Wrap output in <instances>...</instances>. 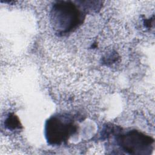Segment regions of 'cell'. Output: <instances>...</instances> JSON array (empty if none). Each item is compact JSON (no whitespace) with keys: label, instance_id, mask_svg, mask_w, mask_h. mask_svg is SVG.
I'll list each match as a JSON object with an SVG mask.
<instances>
[{"label":"cell","instance_id":"6da1fadb","mask_svg":"<svg viewBox=\"0 0 155 155\" xmlns=\"http://www.w3.org/2000/svg\"><path fill=\"white\" fill-rule=\"evenodd\" d=\"M85 13L81 4L78 5L74 2L68 1H56L50 11L52 27L58 35L69 33L82 24Z\"/></svg>","mask_w":155,"mask_h":155},{"label":"cell","instance_id":"7a4b0ae2","mask_svg":"<svg viewBox=\"0 0 155 155\" xmlns=\"http://www.w3.org/2000/svg\"><path fill=\"white\" fill-rule=\"evenodd\" d=\"M76 130V127L69 116L58 114L47 120L45 135L49 144L58 145L65 142Z\"/></svg>","mask_w":155,"mask_h":155},{"label":"cell","instance_id":"3957f363","mask_svg":"<svg viewBox=\"0 0 155 155\" xmlns=\"http://www.w3.org/2000/svg\"><path fill=\"white\" fill-rule=\"evenodd\" d=\"M119 146L130 154H146L152 150L154 140L152 137L137 131L131 130L117 137Z\"/></svg>","mask_w":155,"mask_h":155},{"label":"cell","instance_id":"277c9868","mask_svg":"<svg viewBox=\"0 0 155 155\" xmlns=\"http://www.w3.org/2000/svg\"><path fill=\"white\" fill-rule=\"evenodd\" d=\"M5 126L8 130H13L21 127L19 120L13 114H10L4 122Z\"/></svg>","mask_w":155,"mask_h":155}]
</instances>
